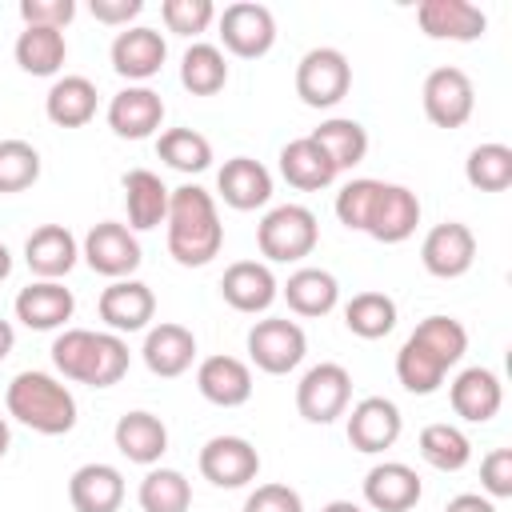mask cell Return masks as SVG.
Returning <instances> with one entry per match:
<instances>
[{
  "label": "cell",
  "mask_w": 512,
  "mask_h": 512,
  "mask_svg": "<svg viewBox=\"0 0 512 512\" xmlns=\"http://www.w3.org/2000/svg\"><path fill=\"white\" fill-rule=\"evenodd\" d=\"M412 340H420L444 368H456L468 352V332L456 316H424L416 328H412Z\"/></svg>",
  "instance_id": "cell-41"
},
{
  "label": "cell",
  "mask_w": 512,
  "mask_h": 512,
  "mask_svg": "<svg viewBox=\"0 0 512 512\" xmlns=\"http://www.w3.org/2000/svg\"><path fill=\"white\" fill-rule=\"evenodd\" d=\"M444 376H448V368L420 344V340H404L400 344V352H396V380L412 392V396H432L440 384H444Z\"/></svg>",
  "instance_id": "cell-38"
},
{
  "label": "cell",
  "mask_w": 512,
  "mask_h": 512,
  "mask_svg": "<svg viewBox=\"0 0 512 512\" xmlns=\"http://www.w3.org/2000/svg\"><path fill=\"white\" fill-rule=\"evenodd\" d=\"M180 84L192 96H216L228 84V60L216 44H192L180 60Z\"/></svg>",
  "instance_id": "cell-37"
},
{
  "label": "cell",
  "mask_w": 512,
  "mask_h": 512,
  "mask_svg": "<svg viewBox=\"0 0 512 512\" xmlns=\"http://www.w3.org/2000/svg\"><path fill=\"white\" fill-rule=\"evenodd\" d=\"M244 512H304V500L288 484H256L244 500Z\"/></svg>",
  "instance_id": "cell-48"
},
{
  "label": "cell",
  "mask_w": 512,
  "mask_h": 512,
  "mask_svg": "<svg viewBox=\"0 0 512 512\" xmlns=\"http://www.w3.org/2000/svg\"><path fill=\"white\" fill-rule=\"evenodd\" d=\"M352 400V372L336 360L312 364L296 384V412L308 424H332L348 412Z\"/></svg>",
  "instance_id": "cell-4"
},
{
  "label": "cell",
  "mask_w": 512,
  "mask_h": 512,
  "mask_svg": "<svg viewBox=\"0 0 512 512\" xmlns=\"http://www.w3.org/2000/svg\"><path fill=\"white\" fill-rule=\"evenodd\" d=\"M112 440H116V452L124 460L144 464V468H152L168 452V428H164V420L152 416V412H144V408L124 412L116 420V428H112Z\"/></svg>",
  "instance_id": "cell-27"
},
{
  "label": "cell",
  "mask_w": 512,
  "mask_h": 512,
  "mask_svg": "<svg viewBox=\"0 0 512 512\" xmlns=\"http://www.w3.org/2000/svg\"><path fill=\"white\" fill-rule=\"evenodd\" d=\"M12 348H16V328H12L8 320H0V360H4Z\"/></svg>",
  "instance_id": "cell-51"
},
{
  "label": "cell",
  "mask_w": 512,
  "mask_h": 512,
  "mask_svg": "<svg viewBox=\"0 0 512 512\" xmlns=\"http://www.w3.org/2000/svg\"><path fill=\"white\" fill-rule=\"evenodd\" d=\"M156 156L168 168H176L184 176H196V172H204L212 164V144L196 128H164L156 136Z\"/></svg>",
  "instance_id": "cell-35"
},
{
  "label": "cell",
  "mask_w": 512,
  "mask_h": 512,
  "mask_svg": "<svg viewBox=\"0 0 512 512\" xmlns=\"http://www.w3.org/2000/svg\"><path fill=\"white\" fill-rule=\"evenodd\" d=\"M16 320L32 332H52L64 328L76 312V296L72 288H64L60 280H32L28 288L16 292Z\"/></svg>",
  "instance_id": "cell-18"
},
{
  "label": "cell",
  "mask_w": 512,
  "mask_h": 512,
  "mask_svg": "<svg viewBox=\"0 0 512 512\" xmlns=\"http://www.w3.org/2000/svg\"><path fill=\"white\" fill-rule=\"evenodd\" d=\"M376 192H380V180L372 176H356L348 180L340 192H336V220L352 232H364L368 228V212L376 204Z\"/></svg>",
  "instance_id": "cell-44"
},
{
  "label": "cell",
  "mask_w": 512,
  "mask_h": 512,
  "mask_svg": "<svg viewBox=\"0 0 512 512\" xmlns=\"http://www.w3.org/2000/svg\"><path fill=\"white\" fill-rule=\"evenodd\" d=\"M312 140L324 148V156L332 160L336 172H348V168H356L368 156V132L352 116H328V120H320V128L312 132Z\"/></svg>",
  "instance_id": "cell-32"
},
{
  "label": "cell",
  "mask_w": 512,
  "mask_h": 512,
  "mask_svg": "<svg viewBox=\"0 0 512 512\" xmlns=\"http://www.w3.org/2000/svg\"><path fill=\"white\" fill-rule=\"evenodd\" d=\"M200 476L216 488H244L260 476V452L244 436H212L200 448Z\"/></svg>",
  "instance_id": "cell-11"
},
{
  "label": "cell",
  "mask_w": 512,
  "mask_h": 512,
  "mask_svg": "<svg viewBox=\"0 0 512 512\" xmlns=\"http://www.w3.org/2000/svg\"><path fill=\"white\" fill-rule=\"evenodd\" d=\"M76 16V0H20L24 28H56L64 32Z\"/></svg>",
  "instance_id": "cell-46"
},
{
  "label": "cell",
  "mask_w": 512,
  "mask_h": 512,
  "mask_svg": "<svg viewBox=\"0 0 512 512\" xmlns=\"http://www.w3.org/2000/svg\"><path fill=\"white\" fill-rule=\"evenodd\" d=\"M164 124V100L148 84H128L108 100V128L120 140H148Z\"/></svg>",
  "instance_id": "cell-15"
},
{
  "label": "cell",
  "mask_w": 512,
  "mask_h": 512,
  "mask_svg": "<svg viewBox=\"0 0 512 512\" xmlns=\"http://www.w3.org/2000/svg\"><path fill=\"white\" fill-rule=\"evenodd\" d=\"M304 352H308V336L288 316H268L248 328V356L268 376H288L292 368H300Z\"/></svg>",
  "instance_id": "cell-6"
},
{
  "label": "cell",
  "mask_w": 512,
  "mask_h": 512,
  "mask_svg": "<svg viewBox=\"0 0 512 512\" xmlns=\"http://www.w3.org/2000/svg\"><path fill=\"white\" fill-rule=\"evenodd\" d=\"M8 444H12V432H8V420L0 416V456L8 452Z\"/></svg>",
  "instance_id": "cell-54"
},
{
  "label": "cell",
  "mask_w": 512,
  "mask_h": 512,
  "mask_svg": "<svg viewBox=\"0 0 512 512\" xmlns=\"http://www.w3.org/2000/svg\"><path fill=\"white\" fill-rule=\"evenodd\" d=\"M164 224H168V252L184 268H204L224 248V224H220L216 200L200 184L172 188Z\"/></svg>",
  "instance_id": "cell-1"
},
{
  "label": "cell",
  "mask_w": 512,
  "mask_h": 512,
  "mask_svg": "<svg viewBox=\"0 0 512 512\" xmlns=\"http://www.w3.org/2000/svg\"><path fill=\"white\" fill-rule=\"evenodd\" d=\"M444 512H496V500H488L480 492H460L444 504Z\"/></svg>",
  "instance_id": "cell-50"
},
{
  "label": "cell",
  "mask_w": 512,
  "mask_h": 512,
  "mask_svg": "<svg viewBox=\"0 0 512 512\" xmlns=\"http://www.w3.org/2000/svg\"><path fill=\"white\" fill-rule=\"evenodd\" d=\"M80 244L64 224H40L28 240H24V264L32 276L40 280H60L76 268Z\"/></svg>",
  "instance_id": "cell-24"
},
{
  "label": "cell",
  "mask_w": 512,
  "mask_h": 512,
  "mask_svg": "<svg viewBox=\"0 0 512 512\" xmlns=\"http://www.w3.org/2000/svg\"><path fill=\"white\" fill-rule=\"evenodd\" d=\"M4 404L12 420H20L40 436H64L76 428V396L68 392V384H60L48 372L36 368L16 372L4 392Z\"/></svg>",
  "instance_id": "cell-2"
},
{
  "label": "cell",
  "mask_w": 512,
  "mask_h": 512,
  "mask_svg": "<svg viewBox=\"0 0 512 512\" xmlns=\"http://www.w3.org/2000/svg\"><path fill=\"white\" fill-rule=\"evenodd\" d=\"M216 24H220L224 48H228L232 56H240V60H260V56H268L272 44H276V16H272V8H264V4H256V0H236V4H228V8L216 16Z\"/></svg>",
  "instance_id": "cell-7"
},
{
  "label": "cell",
  "mask_w": 512,
  "mask_h": 512,
  "mask_svg": "<svg viewBox=\"0 0 512 512\" xmlns=\"http://www.w3.org/2000/svg\"><path fill=\"white\" fill-rule=\"evenodd\" d=\"M140 356H144V368H148L152 376L176 380V376H184V372L192 368V360H196V336H192V328L164 320V324L148 328Z\"/></svg>",
  "instance_id": "cell-21"
},
{
  "label": "cell",
  "mask_w": 512,
  "mask_h": 512,
  "mask_svg": "<svg viewBox=\"0 0 512 512\" xmlns=\"http://www.w3.org/2000/svg\"><path fill=\"white\" fill-rule=\"evenodd\" d=\"M280 176H284L292 188H300V192H320V188H328L340 172L332 168V160L324 156V148H320L312 136H296V140H288V144L280 148Z\"/></svg>",
  "instance_id": "cell-29"
},
{
  "label": "cell",
  "mask_w": 512,
  "mask_h": 512,
  "mask_svg": "<svg viewBox=\"0 0 512 512\" xmlns=\"http://www.w3.org/2000/svg\"><path fill=\"white\" fill-rule=\"evenodd\" d=\"M420 224V200L412 188L404 184H384L380 180V192H376V204L368 212V236L380 240V244H404Z\"/></svg>",
  "instance_id": "cell-16"
},
{
  "label": "cell",
  "mask_w": 512,
  "mask_h": 512,
  "mask_svg": "<svg viewBox=\"0 0 512 512\" xmlns=\"http://www.w3.org/2000/svg\"><path fill=\"white\" fill-rule=\"evenodd\" d=\"M160 16H164V28L168 32H176V36H200L216 20V8H212V0H164L160 4Z\"/></svg>",
  "instance_id": "cell-45"
},
{
  "label": "cell",
  "mask_w": 512,
  "mask_h": 512,
  "mask_svg": "<svg viewBox=\"0 0 512 512\" xmlns=\"http://www.w3.org/2000/svg\"><path fill=\"white\" fill-rule=\"evenodd\" d=\"M136 500L144 512H188L192 508V484L176 468H148L140 488H136Z\"/></svg>",
  "instance_id": "cell-34"
},
{
  "label": "cell",
  "mask_w": 512,
  "mask_h": 512,
  "mask_svg": "<svg viewBox=\"0 0 512 512\" xmlns=\"http://www.w3.org/2000/svg\"><path fill=\"white\" fill-rule=\"evenodd\" d=\"M472 260H476V236H472V228L460 224V220L436 224V228L424 236V244H420V264H424V272L436 276V280H456V276H464V272L472 268Z\"/></svg>",
  "instance_id": "cell-12"
},
{
  "label": "cell",
  "mask_w": 512,
  "mask_h": 512,
  "mask_svg": "<svg viewBox=\"0 0 512 512\" xmlns=\"http://www.w3.org/2000/svg\"><path fill=\"white\" fill-rule=\"evenodd\" d=\"M420 496H424V484L416 468H408L404 460L372 464L364 476V504L376 512H408L420 504Z\"/></svg>",
  "instance_id": "cell-19"
},
{
  "label": "cell",
  "mask_w": 512,
  "mask_h": 512,
  "mask_svg": "<svg viewBox=\"0 0 512 512\" xmlns=\"http://www.w3.org/2000/svg\"><path fill=\"white\" fill-rule=\"evenodd\" d=\"M68 504L76 512H120L124 504V476L120 468L104 464V460H92V464H80L68 480Z\"/></svg>",
  "instance_id": "cell-26"
},
{
  "label": "cell",
  "mask_w": 512,
  "mask_h": 512,
  "mask_svg": "<svg viewBox=\"0 0 512 512\" xmlns=\"http://www.w3.org/2000/svg\"><path fill=\"white\" fill-rule=\"evenodd\" d=\"M12 56L28 76H56L68 60V40L56 28H24L16 36Z\"/></svg>",
  "instance_id": "cell-33"
},
{
  "label": "cell",
  "mask_w": 512,
  "mask_h": 512,
  "mask_svg": "<svg viewBox=\"0 0 512 512\" xmlns=\"http://www.w3.org/2000/svg\"><path fill=\"white\" fill-rule=\"evenodd\" d=\"M108 56H112L116 76L144 84V80H152V76L164 68V60H168V44H164V36H160L156 28L132 24V28L116 32V40H112Z\"/></svg>",
  "instance_id": "cell-14"
},
{
  "label": "cell",
  "mask_w": 512,
  "mask_h": 512,
  "mask_svg": "<svg viewBox=\"0 0 512 512\" xmlns=\"http://www.w3.org/2000/svg\"><path fill=\"white\" fill-rule=\"evenodd\" d=\"M40 180V152L28 144V140H0V192L12 196V192H24Z\"/></svg>",
  "instance_id": "cell-42"
},
{
  "label": "cell",
  "mask_w": 512,
  "mask_h": 512,
  "mask_svg": "<svg viewBox=\"0 0 512 512\" xmlns=\"http://www.w3.org/2000/svg\"><path fill=\"white\" fill-rule=\"evenodd\" d=\"M316 240H320V224H316V212L304 204H276L264 212L256 228V248L272 264H296L312 256Z\"/></svg>",
  "instance_id": "cell-3"
},
{
  "label": "cell",
  "mask_w": 512,
  "mask_h": 512,
  "mask_svg": "<svg viewBox=\"0 0 512 512\" xmlns=\"http://www.w3.org/2000/svg\"><path fill=\"white\" fill-rule=\"evenodd\" d=\"M280 296L288 300V308L296 316H328L340 300V284L324 268H296L288 276V284L280 288Z\"/></svg>",
  "instance_id": "cell-31"
},
{
  "label": "cell",
  "mask_w": 512,
  "mask_h": 512,
  "mask_svg": "<svg viewBox=\"0 0 512 512\" xmlns=\"http://www.w3.org/2000/svg\"><path fill=\"white\" fill-rule=\"evenodd\" d=\"M44 112L56 128H84L96 116V84L88 76H60L44 96Z\"/></svg>",
  "instance_id": "cell-30"
},
{
  "label": "cell",
  "mask_w": 512,
  "mask_h": 512,
  "mask_svg": "<svg viewBox=\"0 0 512 512\" xmlns=\"http://www.w3.org/2000/svg\"><path fill=\"white\" fill-rule=\"evenodd\" d=\"M80 256L88 260L92 272L108 276V280H128L136 268H140V240L128 224H116V220H100L88 228L84 244H80Z\"/></svg>",
  "instance_id": "cell-9"
},
{
  "label": "cell",
  "mask_w": 512,
  "mask_h": 512,
  "mask_svg": "<svg viewBox=\"0 0 512 512\" xmlns=\"http://www.w3.org/2000/svg\"><path fill=\"white\" fill-rule=\"evenodd\" d=\"M96 312H100V320L108 324V332H144L148 324H152V316H156V296H152V288L144 284V280H112L104 292H100V300H96Z\"/></svg>",
  "instance_id": "cell-13"
},
{
  "label": "cell",
  "mask_w": 512,
  "mask_h": 512,
  "mask_svg": "<svg viewBox=\"0 0 512 512\" xmlns=\"http://www.w3.org/2000/svg\"><path fill=\"white\" fill-rule=\"evenodd\" d=\"M352 88V64L340 48H308L296 64V96L308 108H336Z\"/></svg>",
  "instance_id": "cell-5"
},
{
  "label": "cell",
  "mask_w": 512,
  "mask_h": 512,
  "mask_svg": "<svg viewBox=\"0 0 512 512\" xmlns=\"http://www.w3.org/2000/svg\"><path fill=\"white\" fill-rule=\"evenodd\" d=\"M416 20H420L424 36H432V40H460V44L480 40L484 28H488L484 8L472 4V0H424L416 8Z\"/></svg>",
  "instance_id": "cell-20"
},
{
  "label": "cell",
  "mask_w": 512,
  "mask_h": 512,
  "mask_svg": "<svg viewBox=\"0 0 512 512\" xmlns=\"http://www.w3.org/2000/svg\"><path fill=\"white\" fill-rule=\"evenodd\" d=\"M480 488L488 500H508L512 496V448H492L480 460Z\"/></svg>",
  "instance_id": "cell-47"
},
{
  "label": "cell",
  "mask_w": 512,
  "mask_h": 512,
  "mask_svg": "<svg viewBox=\"0 0 512 512\" xmlns=\"http://www.w3.org/2000/svg\"><path fill=\"white\" fill-rule=\"evenodd\" d=\"M448 400H452V412L468 424H488L500 404H504V384L492 368H464L452 384H448Z\"/></svg>",
  "instance_id": "cell-23"
},
{
  "label": "cell",
  "mask_w": 512,
  "mask_h": 512,
  "mask_svg": "<svg viewBox=\"0 0 512 512\" xmlns=\"http://www.w3.org/2000/svg\"><path fill=\"white\" fill-rule=\"evenodd\" d=\"M220 296H224L228 308L256 316V312H268L272 308V300L280 296V284H276V276H272L268 264H260V260H236L220 276Z\"/></svg>",
  "instance_id": "cell-17"
},
{
  "label": "cell",
  "mask_w": 512,
  "mask_h": 512,
  "mask_svg": "<svg viewBox=\"0 0 512 512\" xmlns=\"http://www.w3.org/2000/svg\"><path fill=\"white\" fill-rule=\"evenodd\" d=\"M464 180L476 192H504L512 184V148L508 144H476L464 160Z\"/></svg>",
  "instance_id": "cell-40"
},
{
  "label": "cell",
  "mask_w": 512,
  "mask_h": 512,
  "mask_svg": "<svg viewBox=\"0 0 512 512\" xmlns=\"http://www.w3.org/2000/svg\"><path fill=\"white\" fill-rule=\"evenodd\" d=\"M8 272H12V252L0 244V280H8Z\"/></svg>",
  "instance_id": "cell-53"
},
{
  "label": "cell",
  "mask_w": 512,
  "mask_h": 512,
  "mask_svg": "<svg viewBox=\"0 0 512 512\" xmlns=\"http://www.w3.org/2000/svg\"><path fill=\"white\" fill-rule=\"evenodd\" d=\"M344 324L360 340H380L396 328V300L384 292H356L344 304Z\"/></svg>",
  "instance_id": "cell-36"
},
{
  "label": "cell",
  "mask_w": 512,
  "mask_h": 512,
  "mask_svg": "<svg viewBox=\"0 0 512 512\" xmlns=\"http://www.w3.org/2000/svg\"><path fill=\"white\" fill-rule=\"evenodd\" d=\"M144 12V0H92V16L108 28H128V20H136Z\"/></svg>",
  "instance_id": "cell-49"
},
{
  "label": "cell",
  "mask_w": 512,
  "mask_h": 512,
  "mask_svg": "<svg viewBox=\"0 0 512 512\" xmlns=\"http://www.w3.org/2000/svg\"><path fill=\"white\" fill-rule=\"evenodd\" d=\"M344 432H348V444L356 452L376 456V452H384V448H392L400 440L404 416H400V408L388 396H364V400L352 404Z\"/></svg>",
  "instance_id": "cell-10"
},
{
  "label": "cell",
  "mask_w": 512,
  "mask_h": 512,
  "mask_svg": "<svg viewBox=\"0 0 512 512\" xmlns=\"http://www.w3.org/2000/svg\"><path fill=\"white\" fill-rule=\"evenodd\" d=\"M216 192L228 208L236 212H252V208H264L272 200V172L252 160V156H232L224 160V168L216 172Z\"/></svg>",
  "instance_id": "cell-22"
},
{
  "label": "cell",
  "mask_w": 512,
  "mask_h": 512,
  "mask_svg": "<svg viewBox=\"0 0 512 512\" xmlns=\"http://www.w3.org/2000/svg\"><path fill=\"white\" fill-rule=\"evenodd\" d=\"M420 456L436 472H460L472 460V440L456 424H424L420 428Z\"/></svg>",
  "instance_id": "cell-39"
},
{
  "label": "cell",
  "mask_w": 512,
  "mask_h": 512,
  "mask_svg": "<svg viewBox=\"0 0 512 512\" xmlns=\"http://www.w3.org/2000/svg\"><path fill=\"white\" fill-rule=\"evenodd\" d=\"M168 196H172V188H168L156 172H148V168L124 172L128 228H132V232H148V228L164 224V216H168Z\"/></svg>",
  "instance_id": "cell-28"
},
{
  "label": "cell",
  "mask_w": 512,
  "mask_h": 512,
  "mask_svg": "<svg viewBox=\"0 0 512 512\" xmlns=\"http://www.w3.org/2000/svg\"><path fill=\"white\" fill-rule=\"evenodd\" d=\"M128 360H132V356H128L124 336H116V332H96L84 384H92V388H112V384H120L124 372H128Z\"/></svg>",
  "instance_id": "cell-43"
},
{
  "label": "cell",
  "mask_w": 512,
  "mask_h": 512,
  "mask_svg": "<svg viewBox=\"0 0 512 512\" xmlns=\"http://www.w3.org/2000/svg\"><path fill=\"white\" fill-rule=\"evenodd\" d=\"M320 512H364L360 504H352V500H332V504H324Z\"/></svg>",
  "instance_id": "cell-52"
},
{
  "label": "cell",
  "mask_w": 512,
  "mask_h": 512,
  "mask_svg": "<svg viewBox=\"0 0 512 512\" xmlns=\"http://www.w3.org/2000/svg\"><path fill=\"white\" fill-rule=\"evenodd\" d=\"M196 388L216 408H240L252 400V372L236 356H204L196 368Z\"/></svg>",
  "instance_id": "cell-25"
},
{
  "label": "cell",
  "mask_w": 512,
  "mask_h": 512,
  "mask_svg": "<svg viewBox=\"0 0 512 512\" xmlns=\"http://www.w3.org/2000/svg\"><path fill=\"white\" fill-rule=\"evenodd\" d=\"M420 100H424V116L436 128H464L472 120V108H476V88H472V76L464 68L444 64V68H432L424 76Z\"/></svg>",
  "instance_id": "cell-8"
}]
</instances>
